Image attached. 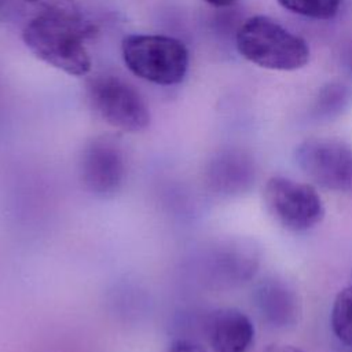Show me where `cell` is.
<instances>
[{
    "label": "cell",
    "instance_id": "cell-14",
    "mask_svg": "<svg viewBox=\"0 0 352 352\" xmlns=\"http://www.w3.org/2000/svg\"><path fill=\"white\" fill-rule=\"evenodd\" d=\"M166 352H208V349L194 340L180 337L169 344Z\"/></svg>",
    "mask_w": 352,
    "mask_h": 352
},
{
    "label": "cell",
    "instance_id": "cell-12",
    "mask_svg": "<svg viewBox=\"0 0 352 352\" xmlns=\"http://www.w3.org/2000/svg\"><path fill=\"white\" fill-rule=\"evenodd\" d=\"M331 329L336 337L352 346V279L334 298L331 308Z\"/></svg>",
    "mask_w": 352,
    "mask_h": 352
},
{
    "label": "cell",
    "instance_id": "cell-6",
    "mask_svg": "<svg viewBox=\"0 0 352 352\" xmlns=\"http://www.w3.org/2000/svg\"><path fill=\"white\" fill-rule=\"evenodd\" d=\"M78 176L91 195L100 199L116 197L126 179V158L120 140L110 135L89 140L78 160Z\"/></svg>",
    "mask_w": 352,
    "mask_h": 352
},
{
    "label": "cell",
    "instance_id": "cell-17",
    "mask_svg": "<svg viewBox=\"0 0 352 352\" xmlns=\"http://www.w3.org/2000/svg\"><path fill=\"white\" fill-rule=\"evenodd\" d=\"M349 67H351V70H352V54H351V56H349Z\"/></svg>",
    "mask_w": 352,
    "mask_h": 352
},
{
    "label": "cell",
    "instance_id": "cell-7",
    "mask_svg": "<svg viewBox=\"0 0 352 352\" xmlns=\"http://www.w3.org/2000/svg\"><path fill=\"white\" fill-rule=\"evenodd\" d=\"M300 169L316 184L333 191L352 190V147L331 138H312L296 148Z\"/></svg>",
    "mask_w": 352,
    "mask_h": 352
},
{
    "label": "cell",
    "instance_id": "cell-11",
    "mask_svg": "<svg viewBox=\"0 0 352 352\" xmlns=\"http://www.w3.org/2000/svg\"><path fill=\"white\" fill-rule=\"evenodd\" d=\"M260 305L263 312L275 323H287L296 314V300L287 287L279 283H267L260 290Z\"/></svg>",
    "mask_w": 352,
    "mask_h": 352
},
{
    "label": "cell",
    "instance_id": "cell-15",
    "mask_svg": "<svg viewBox=\"0 0 352 352\" xmlns=\"http://www.w3.org/2000/svg\"><path fill=\"white\" fill-rule=\"evenodd\" d=\"M263 352H304L302 349L293 346V345H285V344H275L265 348Z\"/></svg>",
    "mask_w": 352,
    "mask_h": 352
},
{
    "label": "cell",
    "instance_id": "cell-9",
    "mask_svg": "<svg viewBox=\"0 0 352 352\" xmlns=\"http://www.w3.org/2000/svg\"><path fill=\"white\" fill-rule=\"evenodd\" d=\"M208 186L217 194H235L250 183V169L242 158L235 155H220L214 158L206 172Z\"/></svg>",
    "mask_w": 352,
    "mask_h": 352
},
{
    "label": "cell",
    "instance_id": "cell-18",
    "mask_svg": "<svg viewBox=\"0 0 352 352\" xmlns=\"http://www.w3.org/2000/svg\"><path fill=\"white\" fill-rule=\"evenodd\" d=\"M3 11V0H0V12Z\"/></svg>",
    "mask_w": 352,
    "mask_h": 352
},
{
    "label": "cell",
    "instance_id": "cell-16",
    "mask_svg": "<svg viewBox=\"0 0 352 352\" xmlns=\"http://www.w3.org/2000/svg\"><path fill=\"white\" fill-rule=\"evenodd\" d=\"M205 3H208L212 7H217V8H224V7H230L232 6L236 0H204Z\"/></svg>",
    "mask_w": 352,
    "mask_h": 352
},
{
    "label": "cell",
    "instance_id": "cell-2",
    "mask_svg": "<svg viewBox=\"0 0 352 352\" xmlns=\"http://www.w3.org/2000/svg\"><path fill=\"white\" fill-rule=\"evenodd\" d=\"M239 55L260 67L292 72L309 60L308 43L267 15H253L238 29Z\"/></svg>",
    "mask_w": 352,
    "mask_h": 352
},
{
    "label": "cell",
    "instance_id": "cell-4",
    "mask_svg": "<svg viewBox=\"0 0 352 352\" xmlns=\"http://www.w3.org/2000/svg\"><path fill=\"white\" fill-rule=\"evenodd\" d=\"M87 100L102 121L118 131L138 133L150 125V110L143 96L118 76L92 77L87 82Z\"/></svg>",
    "mask_w": 352,
    "mask_h": 352
},
{
    "label": "cell",
    "instance_id": "cell-10",
    "mask_svg": "<svg viewBox=\"0 0 352 352\" xmlns=\"http://www.w3.org/2000/svg\"><path fill=\"white\" fill-rule=\"evenodd\" d=\"M22 16L29 19L40 16L52 18H84L76 0H8ZM25 21V22H26Z\"/></svg>",
    "mask_w": 352,
    "mask_h": 352
},
{
    "label": "cell",
    "instance_id": "cell-5",
    "mask_svg": "<svg viewBox=\"0 0 352 352\" xmlns=\"http://www.w3.org/2000/svg\"><path fill=\"white\" fill-rule=\"evenodd\" d=\"M264 204L270 214L290 231H307L324 217V205L314 186L283 176L268 179Z\"/></svg>",
    "mask_w": 352,
    "mask_h": 352
},
{
    "label": "cell",
    "instance_id": "cell-3",
    "mask_svg": "<svg viewBox=\"0 0 352 352\" xmlns=\"http://www.w3.org/2000/svg\"><path fill=\"white\" fill-rule=\"evenodd\" d=\"M121 54L132 74L165 87L182 82L190 63L184 43L165 34H128L121 41Z\"/></svg>",
    "mask_w": 352,
    "mask_h": 352
},
{
    "label": "cell",
    "instance_id": "cell-8",
    "mask_svg": "<svg viewBox=\"0 0 352 352\" xmlns=\"http://www.w3.org/2000/svg\"><path fill=\"white\" fill-rule=\"evenodd\" d=\"M204 330L213 352H248L254 341L250 318L236 308H219L205 318Z\"/></svg>",
    "mask_w": 352,
    "mask_h": 352
},
{
    "label": "cell",
    "instance_id": "cell-13",
    "mask_svg": "<svg viewBox=\"0 0 352 352\" xmlns=\"http://www.w3.org/2000/svg\"><path fill=\"white\" fill-rule=\"evenodd\" d=\"M285 10L311 19H330L333 18L342 0H278Z\"/></svg>",
    "mask_w": 352,
    "mask_h": 352
},
{
    "label": "cell",
    "instance_id": "cell-1",
    "mask_svg": "<svg viewBox=\"0 0 352 352\" xmlns=\"http://www.w3.org/2000/svg\"><path fill=\"white\" fill-rule=\"evenodd\" d=\"M95 32V26L84 18L40 16L23 23L22 40L47 65L69 76L82 77L92 65L85 40Z\"/></svg>",
    "mask_w": 352,
    "mask_h": 352
}]
</instances>
